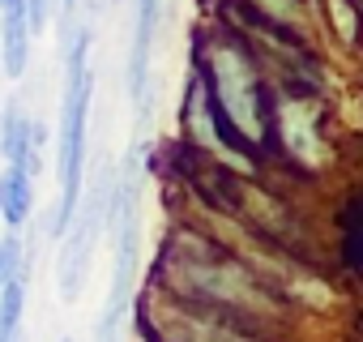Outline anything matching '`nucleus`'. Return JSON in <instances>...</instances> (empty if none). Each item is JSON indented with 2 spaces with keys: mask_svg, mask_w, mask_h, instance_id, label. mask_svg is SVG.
<instances>
[{
  "mask_svg": "<svg viewBox=\"0 0 363 342\" xmlns=\"http://www.w3.org/2000/svg\"><path fill=\"white\" fill-rule=\"evenodd\" d=\"M35 214V176L22 162H5V176H0V223H9L13 231L26 227Z\"/></svg>",
  "mask_w": 363,
  "mask_h": 342,
  "instance_id": "6",
  "label": "nucleus"
},
{
  "mask_svg": "<svg viewBox=\"0 0 363 342\" xmlns=\"http://www.w3.org/2000/svg\"><path fill=\"white\" fill-rule=\"evenodd\" d=\"M30 128H35V120L22 111L18 99H9V103H5V116H0V154H5V162H22V167H26Z\"/></svg>",
  "mask_w": 363,
  "mask_h": 342,
  "instance_id": "7",
  "label": "nucleus"
},
{
  "mask_svg": "<svg viewBox=\"0 0 363 342\" xmlns=\"http://www.w3.org/2000/svg\"><path fill=\"white\" fill-rule=\"evenodd\" d=\"M107 210H111V184L99 180L90 193H82L69 227H65V248H60V265H56V287H60V299L73 304L86 287V274H90V261H94V248H99V236L107 227Z\"/></svg>",
  "mask_w": 363,
  "mask_h": 342,
  "instance_id": "3",
  "label": "nucleus"
},
{
  "mask_svg": "<svg viewBox=\"0 0 363 342\" xmlns=\"http://www.w3.org/2000/svg\"><path fill=\"white\" fill-rule=\"evenodd\" d=\"M158 18H162V0H137L133 48H128V90H133V103L141 111H145V99H150V56H154Z\"/></svg>",
  "mask_w": 363,
  "mask_h": 342,
  "instance_id": "4",
  "label": "nucleus"
},
{
  "mask_svg": "<svg viewBox=\"0 0 363 342\" xmlns=\"http://www.w3.org/2000/svg\"><path fill=\"white\" fill-rule=\"evenodd\" d=\"M22 308H26V274L18 270L0 282V342H18Z\"/></svg>",
  "mask_w": 363,
  "mask_h": 342,
  "instance_id": "8",
  "label": "nucleus"
},
{
  "mask_svg": "<svg viewBox=\"0 0 363 342\" xmlns=\"http://www.w3.org/2000/svg\"><path fill=\"white\" fill-rule=\"evenodd\" d=\"M0 5H5V0H0Z\"/></svg>",
  "mask_w": 363,
  "mask_h": 342,
  "instance_id": "10",
  "label": "nucleus"
},
{
  "mask_svg": "<svg viewBox=\"0 0 363 342\" xmlns=\"http://www.w3.org/2000/svg\"><path fill=\"white\" fill-rule=\"evenodd\" d=\"M329 18H333V31L342 35V43H354L359 22H354V5H350V0H329Z\"/></svg>",
  "mask_w": 363,
  "mask_h": 342,
  "instance_id": "9",
  "label": "nucleus"
},
{
  "mask_svg": "<svg viewBox=\"0 0 363 342\" xmlns=\"http://www.w3.org/2000/svg\"><path fill=\"white\" fill-rule=\"evenodd\" d=\"M94 99V73H90V31L82 26L69 43V69H65V99H60V150H56V176H60V202L52 219V236H65L77 202H82V176H86V120Z\"/></svg>",
  "mask_w": 363,
  "mask_h": 342,
  "instance_id": "1",
  "label": "nucleus"
},
{
  "mask_svg": "<svg viewBox=\"0 0 363 342\" xmlns=\"http://www.w3.org/2000/svg\"><path fill=\"white\" fill-rule=\"evenodd\" d=\"M107 219L116 227V261H111V287H107V304H103L94 342H120V325L128 312V291L137 274V180H133V171H124L111 184Z\"/></svg>",
  "mask_w": 363,
  "mask_h": 342,
  "instance_id": "2",
  "label": "nucleus"
},
{
  "mask_svg": "<svg viewBox=\"0 0 363 342\" xmlns=\"http://www.w3.org/2000/svg\"><path fill=\"white\" fill-rule=\"evenodd\" d=\"M30 13H26V0H5L0 5V69L5 77H22L30 65Z\"/></svg>",
  "mask_w": 363,
  "mask_h": 342,
  "instance_id": "5",
  "label": "nucleus"
}]
</instances>
